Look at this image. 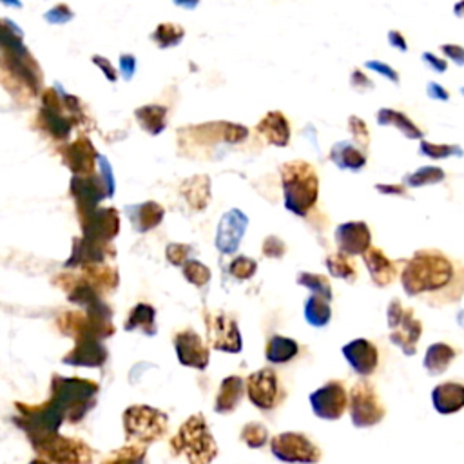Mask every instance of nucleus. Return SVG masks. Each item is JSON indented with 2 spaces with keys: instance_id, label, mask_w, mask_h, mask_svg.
I'll return each instance as SVG.
<instances>
[{
  "instance_id": "obj_20",
  "label": "nucleus",
  "mask_w": 464,
  "mask_h": 464,
  "mask_svg": "<svg viewBox=\"0 0 464 464\" xmlns=\"http://www.w3.org/2000/svg\"><path fill=\"white\" fill-rule=\"evenodd\" d=\"M343 355L348 365L359 376H370L376 372L379 363V352L369 339H354L343 346Z\"/></svg>"
},
{
  "instance_id": "obj_18",
  "label": "nucleus",
  "mask_w": 464,
  "mask_h": 464,
  "mask_svg": "<svg viewBox=\"0 0 464 464\" xmlns=\"http://www.w3.org/2000/svg\"><path fill=\"white\" fill-rule=\"evenodd\" d=\"M117 250L113 248L111 243H98L91 241L84 236L73 240L71 247V256L66 262L68 269L75 267H91V265H106L110 257H115Z\"/></svg>"
},
{
  "instance_id": "obj_25",
  "label": "nucleus",
  "mask_w": 464,
  "mask_h": 464,
  "mask_svg": "<svg viewBox=\"0 0 464 464\" xmlns=\"http://www.w3.org/2000/svg\"><path fill=\"white\" fill-rule=\"evenodd\" d=\"M421 334H423L421 322L414 318V311H411V308H406L403 320L397 323L395 329H392L390 341L397 345L406 355H414Z\"/></svg>"
},
{
  "instance_id": "obj_10",
  "label": "nucleus",
  "mask_w": 464,
  "mask_h": 464,
  "mask_svg": "<svg viewBox=\"0 0 464 464\" xmlns=\"http://www.w3.org/2000/svg\"><path fill=\"white\" fill-rule=\"evenodd\" d=\"M276 459L290 464H316L322 460V450L303 434L285 432L271 441Z\"/></svg>"
},
{
  "instance_id": "obj_12",
  "label": "nucleus",
  "mask_w": 464,
  "mask_h": 464,
  "mask_svg": "<svg viewBox=\"0 0 464 464\" xmlns=\"http://www.w3.org/2000/svg\"><path fill=\"white\" fill-rule=\"evenodd\" d=\"M348 394L341 381H329L311 394V406L320 419L338 421L348 406Z\"/></svg>"
},
{
  "instance_id": "obj_42",
  "label": "nucleus",
  "mask_w": 464,
  "mask_h": 464,
  "mask_svg": "<svg viewBox=\"0 0 464 464\" xmlns=\"http://www.w3.org/2000/svg\"><path fill=\"white\" fill-rule=\"evenodd\" d=\"M297 285L313 290V294L316 296H322L325 299H332V287H330V281L322 276V274H314V273H299L297 278H296Z\"/></svg>"
},
{
  "instance_id": "obj_13",
  "label": "nucleus",
  "mask_w": 464,
  "mask_h": 464,
  "mask_svg": "<svg viewBox=\"0 0 464 464\" xmlns=\"http://www.w3.org/2000/svg\"><path fill=\"white\" fill-rule=\"evenodd\" d=\"M84 238L98 243H110L120 232V215L115 208H98L78 216Z\"/></svg>"
},
{
  "instance_id": "obj_1",
  "label": "nucleus",
  "mask_w": 464,
  "mask_h": 464,
  "mask_svg": "<svg viewBox=\"0 0 464 464\" xmlns=\"http://www.w3.org/2000/svg\"><path fill=\"white\" fill-rule=\"evenodd\" d=\"M0 42H3L4 80L13 78L31 96L38 94L42 89V71L33 55L26 49L24 35L19 26L8 19H3Z\"/></svg>"
},
{
  "instance_id": "obj_37",
  "label": "nucleus",
  "mask_w": 464,
  "mask_h": 464,
  "mask_svg": "<svg viewBox=\"0 0 464 464\" xmlns=\"http://www.w3.org/2000/svg\"><path fill=\"white\" fill-rule=\"evenodd\" d=\"M455 357V350L450 345L444 343H436L427 350L425 355V369L432 374V376H439L443 372H446V369L450 367V363Z\"/></svg>"
},
{
  "instance_id": "obj_28",
  "label": "nucleus",
  "mask_w": 464,
  "mask_h": 464,
  "mask_svg": "<svg viewBox=\"0 0 464 464\" xmlns=\"http://www.w3.org/2000/svg\"><path fill=\"white\" fill-rule=\"evenodd\" d=\"M245 387L247 383L240 376H229L222 381L215 403V410L218 414H231L238 408L245 395Z\"/></svg>"
},
{
  "instance_id": "obj_38",
  "label": "nucleus",
  "mask_w": 464,
  "mask_h": 464,
  "mask_svg": "<svg viewBox=\"0 0 464 464\" xmlns=\"http://www.w3.org/2000/svg\"><path fill=\"white\" fill-rule=\"evenodd\" d=\"M378 124L379 126H394L410 140L423 138V131L414 122H411L406 115L394 111V110H379Z\"/></svg>"
},
{
  "instance_id": "obj_4",
  "label": "nucleus",
  "mask_w": 464,
  "mask_h": 464,
  "mask_svg": "<svg viewBox=\"0 0 464 464\" xmlns=\"http://www.w3.org/2000/svg\"><path fill=\"white\" fill-rule=\"evenodd\" d=\"M98 390H100L98 383H94L91 379L53 376V379H51L49 401H53L64 411L66 419L69 423L77 425L96 404Z\"/></svg>"
},
{
  "instance_id": "obj_26",
  "label": "nucleus",
  "mask_w": 464,
  "mask_h": 464,
  "mask_svg": "<svg viewBox=\"0 0 464 464\" xmlns=\"http://www.w3.org/2000/svg\"><path fill=\"white\" fill-rule=\"evenodd\" d=\"M363 260H365V265L370 273V278L372 281L378 285V287H387L390 285L395 276H397V269L395 265L388 260V257L385 256V252L378 247H370L365 254H363Z\"/></svg>"
},
{
  "instance_id": "obj_49",
  "label": "nucleus",
  "mask_w": 464,
  "mask_h": 464,
  "mask_svg": "<svg viewBox=\"0 0 464 464\" xmlns=\"http://www.w3.org/2000/svg\"><path fill=\"white\" fill-rule=\"evenodd\" d=\"M348 129H350V133L354 136V142L359 147H369L370 134H369V127H367V124L363 120H361L359 117H350Z\"/></svg>"
},
{
  "instance_id": "obj_61",
  "label": "nucleus",
  "mask_w": 464,
  "mask_h": 464,
  "mask_svg": "<svg viewBox=\"0 0 464 464\" xmlns=\"http://www.w3.org/2000/svg\"><path fill=\"white\" fill-rule=\"evenodd\" d=\"M376 189L379 191V192H385V194H401V196H404L406 194V191H404V187H401V185H376Z\"/></svg>"
},
{
  "instance_id": "obj_62",
  "label": "nucleus",
  "mask_w": 464,
  "mask_h": 464,
  "mask_svg": "<svg viewBox=\"0 0 464 464\" xmlns=\"http://www.w3.org/2000/svg\"><path fill=\"white\" fill-rule=\"evenodd\" d=\"M29 464H51V462H47V460H44V459H35V460H31Z\"/></svg>"
},
{
  "instance_id": "obj_52",
  "label": "nucleus",
  "mask_w": 464,
  "mask_h": 464,
  "mask_svg": "<svg viewBox=\"0 0 464 464\" xmlns=\"http://www.w3.org/2000/svg\"><path fill=\"white\" fill-rule=\"evenodd\" d=\"M98 166H100V176H102V180L106 182L108 191H110V196L113 198V194H115V178H113V169H111V166H110V162H108L106 157H100V159H98Z\"/></svg>"
},
{
  "instance_id": "obj_31",
  "label": "nucleus",
  "mask_w": 464,
  "mask_h": 464,
  "mask_svg": "<svg viewBox=\"0 0 464 464\" xmlns=\"http://www.w3.org/2000/svg\"><path fill=\"white\" fill-rule=\"evenodd\" d=\"M330 160L343 171H359L367 166V157L363 151L350 142H338L330 151Z\"/></svg>"
},
{
  "instance_id": "obj_64",
  "label": "nucleus",
  "mask_w": 464,
  "mask_h": 464,
  "mask_svg": "<svg viewBox=\"0 0 464 464\" xmlns=\"http://www.w3.org/2000/svg\"><path fill=\"white\" fill-rule=\"evenodd\" d=\"M462 94H464V87H462Z\"/></svg>"
},
{
  "instance_id": "obj_60",
  "label": "nucleus",
  "mask_w": 464,
  "mask_h": 464,
  "mask_svg": "<svg viewBox=\"0 0 464 464\" xmlns=\"http://www.w3.org/2000/svg\"><path fill=\"white\" fill-rule=\"evenodd\" d=\"M388 40H390V44H392L394 47H397V49H401V51H406V49H408L406 40H404V37H403L399 31H390V33H388Z\"/></svg>"
},
{
  "instance_id": "obj_46",
  "label": "nucleus",
  "mask_w": 464,
  "mask_h": 464,
  "mask_svg": "<svg viewBox=\"0 0 464 464\" xmlns=\"http://www.w3.org/2000/svg\"><path fill=\"white\" fill-rule=\"evenodd\" d=\"M421 152L428 159L434 160H441V159H448L457 154V157H462V149L457 145H441V143H430V142H421Z\"/></svg>"
},
{
  "instance_id": "obj_23",
  "label": "nucleus",
  "mask_w": 464,
  "mask_h": 464,
  "mask_svg": "<svg viewBox=\"0 0 464 464\" xmlns=\"http://www.w3.org/2000/svg\"><path fill=\"white\" fill-rule=\"evenodd\" d=\"M129 215V222L138 234H145L157 229L166 216V209L157 201H143L138 205H126L124 209Z\"/></svg>"
},
{
  "instance_id": "obj_34",
  "label": "nucleus",
  "mask_w": 464,
  "mask_h": 464,
  "mask_svg": "<svg viewBox=\"0 0 464 464\" xmlns=\"http://www.w3.org/2000/svg\"><path fill=\"white\" fill-rule=\"evenodd\" d=\"M124 329L127 332L142 330L145 336L157 334V311H154V306L149 303H138L131 311Z\"/></svg>"
},
{
  "instance_id": "obj_54",
  "label": "nucleus",
  "mask_w": 464,
  "mask_h": 464,
  "mask_svg": "<svg viewBox=\"0 0 464 464\" xmlns=\"http://www.w3.org/2000/svg\"><path fill=\"white\" fill-rule=\"evenodd\" d=\"M365 66H367L369 69L378 71V73H381L383 77L390 78L394 84H399V75H397V71L392 69L388 64H383V62H379V61H369Z\"/></svg>"
},
{
  "instance_id": "obj_35",
  "label": "nucleus",
  "mask_w": 464,
  "mask_h": 464,
  "mask_svg": "<svg viewBox=\"0 0 464 464\" xmlns=\"http://www.w3.org/2000/svg\"><path fill=\"white\" fill-rule=\"evenodd\" d=\"M305 320L308 325L313 327H327L332 320V308H330V301L322 297V296H308V299L305 301Z\"/></svg>"
},
{
  "instance_id": "obj_57",
  "label": "nucleus",
  "mask_w": 464,
  "mask_h": 464,
  "mask_svg": "<svg viewBox=\"0 0 464 464\" xmlns=\"http://www.w3.org/2000/svg\"><path fill=\"white\" fill-rule=\"evenodd\" d=\"M352 85L355 87V89H359V91H363V89H372V80L367 77V75H363L361 73L359 69H355L354 73H352Z\"/></svg>"
},
{
  "instance_id": "obj_51",
  "label": "nucleus",
  "mask_w": 464,
  "mask_h": 464,
  "mask_svg": "<svg viewBox=\"0 0 464 464\" xmlns=\"http://www.w3.org/2000/svg\"><path fill=\"white\" fill-rule=\"evenodd\" d=\"M262 250H264V256L273 257V260H280V257H283L285 252H287V245L278 236H267L265 241H264V248Z\"/></svg>"
},
{
  "instance_id": "obj_14",
  "label": "nucleus",
  "mask_w": 464,
  "mask_h": 464,
  "mask_svg": "<svg viewBox=\"0 0 464 464\" xmlns=\"http://www.w3.org/2000/svg\"><path fill=\"white\" fill-rule=\"evenodd\" d=\"M69 187V192L75 198L78 216L98 209V203L104 198H111L106 182L96 173L91 176H73Z\"/></svg>"
},
{
  "instance_id": "obj_39",
  "label": "nucleus",
  "mask_w": 464,
  "mask_h": 464,
  "mask_svg": "<svg viewBox=\"0 0 464 464\" xmlns=\"http://www.w3.org/2000/svg\"><path fill=\"white\" fill-rule=\"evenodd\" d=\"M147 450L140 444H127L102 459L100 464H145Z\"/></svg>"
},
{
  "instance_id": "obj_17",
  "label": "nucleus",
  "mask_w": 464,
  "mask_h": 464,
  "mask_svg": "<svg viewBox=\"0 0 464 464\" xmlns=\"http://www.w3.org/2000/svg\"><path fill=\"white\" fill-rule=\"evenodd\" d=\"M175 348L178 361L183 367H191L196 370H205L209 367L211 352L199 338V334H196L194 330L187 329L178 332L175 336Z\"/></svg>"
},
{
  "instance_id": "obj_2",
  "label": "nucleus",
  "mask_w": 464,
  "mask_h": 464,
  "mask_svg": "<svg viewBox=\"0 0 464 464\" xmlns=\"http://www.w3.org/2000/svg\"><path fill=\"white\" fill-rule=\"evenodd\" d=\"M453 267L448 257L439 250H419L406 264L401 283L408 296H418L421 292L439 290L450 283Z\"/></svg>"
},
{
  "instance_id": "obj_63",
  "label": "nucleus",
  "mask_w": 464,
  "mask_h": 464,
  "mask_svg": "<svg viewBox=\"0 0 464 464\" xmlns=\"http://www.w3.org/2000/svg\"><path fill=\"white\" fill-rule=\"evenodd\" d=\"M455 13H464V3L459 4V6H455Z\"/></svg>"
},
{
  "instance_id": "obj_30",
  "label": "nucleus",
  "mask_w": 464,
  "mask_h": 464,
  "mask_svg": "<svg viewBox=\"0 0 464 464\" xmlns=\"http://www.w3.org/2000/svg\"><path fill=\"white\" fill-rule=\"evenodd\" d=\"M182 194L194 211H203L211 199V180L205 175L192 176L183 182Z\"/></svg>"
},
{
  "instance_id": "obj_19",
  "label": "nucleus",
  "mask_w": 464,
  "mask_h": 464,
  "mask_svg": "<svg viewBox=\"0 0 464 464\" xmlns=\"http://www.w3.org/2000/svg\"><path fill=\"white\" fill-rule=\"evenodd\" d=\"M336 243L346 256H363L372 247V234L365 222H348L336 229Z\"/></svg>"
},
{
  "instance_id": "obj_44",
  "label": "nucleus",
  "mask_w": 464,
  "mask_h": 464,
  "mask_svg": "<svg viewBox=\"0 0 464 464\" xmlns=\"http://www.w3.org/2000/svg\"><path fill=\"white\" fill-rule=\"evenodd\" d=\"M241 441L250 448H262L269 441V430L262 423H248L241 430Z\"/></svg>"
},
{
  "instance_id": "obj_47",
  "label": "nucleus",
  "mask_w": 464,
  "mask_h": 464,
  "mask_svg": "<svg viewBox=\"0 0 464 464\" xmlns=\"http://www.w3.org/2000/svg\"><path fill=\"white\" fill-rule=\"evenodd\" d=\"M229 271L238 280H250L256 274V271H257V264L252 260V257L238 256L236 260H232Z\"/></svg>"
},
{
  "instance_id": "obj_55",
  "label": "nucleus",
  "mask_w": 464,
  "mask_h": 464,
  "mask_svg": "<svg viewBox=\"0 0 464 464\" xmlns=\"http://www.w3.org/2000/svg\"><path fill=\"white\" fill-rule=\"evenodd\" d=\"M136 71V59L134 55H129V53H124L120 57V73L124 75L126 80H131L133 75Z\"/></svg>"
},
{
  "instance_id": "obj_48",
  "label": "nucleus",
  "mask_w": 464,
  "mask_h": 464,
  "mask_svg": "<svg viewBox=\"0 0 464 464\" xmlns=\"http://www.w3.org/2000/svg\"><path fill=\"white\" fill-rule=\"evenodd\" d=\"M191 245L185 243H169L166 248V256L171 265L175 267H185L191 260H189V254H191Z\"/></svg>"
},
{
  "instance_id": "obj_15",
  "label": "nucleus",
  "mask_w": 464,
  "mask_h": 464,
  "mask_svg": "<svg viewBox=\"0 0 464 464\" xmlns=\"http://www.w3.org/2000/svg\"><path fill=\"white\" fill-rule=\"evenodd\" d=\"M61 157L64 166L75 176H91L94 175V164L98 162L100 154L87 136H80L73 143L61 147Z\"/></svg>"
},
{
  "instance_id": "obj_40",
  "label": "nucleus",
  "mask_w": 464,
  "mask_h": 464,
  "mask_svg": "<svg viewBox=\"0 0 464 464\" xmlns=\"http://www.w3.org/2000/svg\"><path fill=\"white\" fill-rule=\"evenodd\" d=\"M185 37V29L180 24L175 22H164L160 24L157 29L152 31L151 40L157 44L159 47L166 49V47H173L178 45Z\"/></svg>"
},
{
  "instance_id": "obj_53",
  "label": "nucleus",
  "mask_w": 464,
  "mask_h": 464,
  "mask_svg": "<svg viewBox=\"0 0 464 464\" xmlns=\"http://www.w3.org/2000/svg\"><path fill=\"white\" fill-rule=\"evenodd\" d=\"M93 62L102 69V73L106 75V78H108L110 82H117V80H118V73H117L115 66L110 62V59L100 57V55H93Z\"/></svg>"
},
{
  "instance_id": "obj_41",
  "label": "nucleus",
  "mask_w": 464,
  "mask_h": 464,
  "mask_svg": "<svg viewBox=\"0 0 464 464\" xmlns=\"http://www.w3.org/2000/svg\"><path fill=\"white\" fill-rule=\"evenodd\" d=\"M327 269L330 273V276L338 278V280H345V281H355V267L350 260V256L343 254V252H336V254H330L327 257Z\"/></svg>"
},
{
  "instance_id": "obj_16",
  "label": "nucleus",
  "mask_w": 464,
  "mask_h": 464,
  "mask_svg": "<svg viewBox=\"0 0 464 464\" xmlns=\"http://www.w3.org/2000/svg\"><path fill=\"white\" fill-rule=\"evenodd\" d=\"M247 394L250 403L260 410H273L278 403L280 381L273 369H262L247 378Z\"/></svg>"
},
{
  "instance_id": "obj_9",
  "label": "nucleus",
  "mask_w": 464,
  "mask_h": 464,
  "mask_svg": "<svg viewBox=\"0 0 464 464\" xmlns=\"http://www.w3.org/2000/svg\"><path fill=\"white\" fill-rule=\"evenodd\" d=\"M348 406L352 423L357 428L374 427L385 418V406L376 388L367 381H359L352 387Z\"/></svg>"
},
{
  "instance_id": "obj_50",
  "label": "nucleus",
  "mask_w": 464,
  "mask_h": 464,
  "mask_svg": "<svg viewBox=\"0 0 464 464\" xmlns=\"http://www.w3.org/2000/svg\"><path fill=\"white\" fill-rule=\"evenodd\" d=\"M75 17V13L69 10V6H66V4H57V6H53L51 8L45 15H44V19H45V22L47 24H66V22H69L71 19Z\"/></svg>"
},
{
  "instance_id": "obj_43",
  "label": "nucleus",
  "mask_w": 464,
  "mask_h": 464,
  "mask_svg": "<svg viewBox=\"0 0 464 464\" xmlns=\"http://www.w3.org/2000/svg\"><path fill=\"white\" fill-rule=\"evenodd\" d=\"M444 180V171L439 167H421L416 173H411L406 176V183L410 187H423V185H432L439 183Z\"/></svg>"
},
{
  "instance_id": "obj_29",
  "label": "nucleus",
  "mask_w": 464,
  "mask_h": 464,
  "mask_svg": "<svg viewBox=\"0 0 464 464\" xmlns=\"http://www.w3.org/2000/svg\"><path fill=\"white\" fill-rule=\"evenodd\" d=\"M432 401L439 414H453L464 406V385L443 383L434 388Z\"/></svg>"
},
{
  "instance_id": "obj_27",
  "label": "nucleus",
  "mask_w": 464,
  "mask_h": 464,
  "mask_svg": "<svg viewBox=\"0 0 464 464\" xmlns=\"http://www.w3.org/2000/svg\"><path fill=\"white\" fill-rule=\"evenodd\" d=\"M256 129L276 147H287L290 142V124L281 111H269Z\"/></svg>"
},
{
  "instance_id": "obj_36",
  "label": "nucleus",
  "mask_w": 464,
  "mask_h": 464,
  "mask_svg": "<svg viewBox=\"0 0 464 464\" xmlns=\"http://www.w3.org/2000/svg\"><path fill=\"white\" fill-rule=\"evenodd\" d=\"M299 352V345L296 343V339L290 338H283V336H273L267 343L265 348V357L271 363L276 365H283L289 363L290 359H294Z\"/></svg>"
},
{
  "instance_id": "obj_5",
  "label": "nucleus",
  "mask_w": 464,
  "mask_h": 464,
  "mask_svg": "<svg viewBox=\"0 0 464 464\" xmlns=\"http://www.w3.org/2000/svg\"><path fill=\"white\" fill-rule=\"evenodd\" d=\"M171 452L183 455L189 464H211L218 457L216 441L201 414L191 416L171 439Z\"/></svg>"
},
{
  "instance_id": "obj_58",
  "label": "nucleus",
  "mask_w": 464,
  "mask_h": 464,
  "mask_svg": "<svg viewBox=\"0 0 464 464\" xmlns=\"http://www.w3.org/2000/svg\"><path fill=\"white\" fill-rule=\"evenodd\" d=\"M428 96L430 98H436V100H450V94L446 89H443L439 84L436 82H430L428 84Z\"/></svg>"
},
{
  "instance_id": "obj_24",
  "label": "nucleus",
  "mask_w": 464,
  "mask_h": 464,
  "mask_svg": "<svg viewBox=\"0 0 464 464\" xmlns=\"http://www.w3.org/2000/svg\"><path fill=\"white\" fill-rule=\"evenodd\" d=\"M194 136L198 142H201L205 136H211V142H225V143H240L248 136V129L240 124L231 122H213L203 126H192L185 129Z\"/></svg>"
},
{
  "instance_id": "obj_22",
  "label": "nucleus",
  "mask_w": 464,
  "mask_h": 464,
  "mask_svg": "<svg viewBox=\"0 0 464 464\" xmlns=\"http://www.w3.org/2000/svg\"><path fill=\"white\" fill-rule=\"evenodd\" d=\"M247 225H248V218L240 209H232L225 213L218 225L216 248L222 254H232L238 248Z\"/></svg>"
},
{
  "instance_id": "obj_59",
  "label": "nucleus",
  "mask_w": 464,
  "mask_h": 464,
  "mask_svg": "<svg viewBox=\"0 0 464 464\" xmlns=\"http://www.w3.org/2000/svg\"><path fill=\"white\" fill-rule=\"evenodd\" d=\"M423 59H425V62L427 64H430L436 71H439V73H443V71H446V68H448V64H446V61H443V59H437L436 55H432V53H425L423 55Z\"/></svg>"
},
{
  "instance_id": "obj_6",
  "label": "nucleus",
  "mask_w": 464,
  "mask_h": 464,
  "mask_svg": "<svg viewBox=\"0 0 464 464\" xmlns=\"http://www.w3.org/2000/svg\"><path fill=\"white\" fill-rule=\"evenodd\" d=\"M35 453L51 464H93L94 450L82 439L44 434L28 437Z\"/></svg>"
},
{
  "instance_id": "obj_32",
  "label": "nucleus",
  "mask_w": 464,
  "mask_h": 464,
  "mask_svg": "<svg viewBox=\"0 0 464 464\" xmlns=\"http://www.w3.org/2000/svg\"><path fill=\"white\" fill-rule=\"evenodd\" d=\"M82 278L98 292H113L120 285L118 269L110 265H91L82 269Z\"/></svg>"
},
{
  "instance_id": "obj_45",
  "label": "nucleus",
  "mask_w": 464,
  "mask_h": 464,
  "mask_svg": "<svg viewBox=\"0 0 464 464\" xmlns=\"http://www.w3.org/2000/svg\"><path fill=\"white\" fill-rule=\"evenodd\" d=\"M211 269L208 265H203L198 260H191L185 267H183V278L196 285V287H205L211 281Z\"/></svg>"
},
{
  "instance_id": "obj_7",
  "label": "nucleus",
  "mask_w": 464,
  "mask_h": 464,
  "mask_svg": "<svg viewBox=\"0 0 464 464\" xmlns=\"http://www.w3.org/2000/svg\"><path fill=\"white\" fill-rule=\"evenodd\" d=\"M169 419L162 410L147 404H134L124 411V432L129 444L147 446L166 437Z\"/></svg>"
},
{
  "instance_id": "obj_8",
  "label": "nucleus",
  "mask_w": 464,
  "mask_h": 464,
  "mask_svg": "<svg viewBox=\"0 0 464 464\" xmlns=\"http://www.w3.org/2000/svg\"><path fill=\"white\" fill-rule=\"evenodd\" d=\"M61 332L68 338H73L75 341H85V339H106L111 338L117 330L111 320L93 316L80 311H66L59 316L57 322Z\"/></svg>"
},
{
  "instance_id": "obj_21",
  "label": "nucleus",
  "mask_w": 464,
  "mask_h": 464,
  "mask_svg": "<svg viewBox=\"0 0 464 464\" xmlns=\"http://www.w3.org/2000/svg\"><path fill=\"white\" fill-rule=\"evenodd\" d=\"M108 355L110 354L104 343L98 339H85V341H77L75 348L62 357V363L71 367L98 369V367H104Z\"/></svg>"
},
{
  "instance_id": "obj_3",
  "label": "nucleus",
  "mask_w": 464,
  "mask_h": 464,
  "mask_svg": "<svg viewBox=\"0 0 464 464\" xmlns=\"http://www.w3.org/2000/svg\"><path fill=\"white\" fill-rule=\"evenodd\" d=\"M280 173L287 211L296 216H306L320 196V178L316 169L305 160H292L283 164Z\"/></svg>"
},
{
  "instance_id": "obj_33",
  "label": "nucleus",
  "mask_w": 464,
  "mask_h": 464,
  "mask_svg": "<svg viewBox=\"0 0 464 464\" xmlns=\"http://www.w3.org/2000/svg\"><path fill=\"white\" fill-rule=\"evenodd\" d=\"M134 117H136L140 127L152 136H157L166 131V126H167V108L166 106H159V104L142 106L134 111Z\"/></svg>"
},
{
  "instance_id": "obj_11",
  "label": "nucleus",
  "mask_w": 464,
  "mask_h": 464,
  "mask_svg": "<svg viewBox=\"0 0 464 464\" xmlns=\"http://www.w3.org/2000/svg\"><path fill=\"white\" fill-rule=\"evenodd\" d=\"M205 327L213 348L227 354H240L243 341L238 323L222 313H205Z\"/></svg>"
},
{
  "instance_id": "obj_56",
  "label": "nucleus",
  "mask_w": 464,
  "mask_h": 464,
  "mask_svg": "<svg viewBox=\"0 0 464 464\" xmlns=\"http://www.w3.org/2000/svg\"><path fill=\"white\" fill-rule=\"evenodd\" d=\"M443 53L452 59L453 62H457L459 66H464V47L450 44V45H443Z\"/></svg>"
}]
</instances>
